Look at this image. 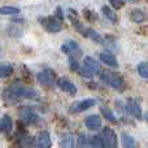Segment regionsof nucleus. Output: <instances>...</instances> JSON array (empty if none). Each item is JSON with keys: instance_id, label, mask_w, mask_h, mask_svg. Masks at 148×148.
<instances>
[{"instance_id": "2f4dec72", "label": "nucleus", "mask_w": 148, "mask_h": 148, "mask_svg": "<svg viewBox=\"0 0 148 148\" xmlns=\"http://www.w3.org/2000/svg\"><path fill=\"white\" fill-rule=\"evenodd\" d=\"M109 3H110V7H113L114 9H121L123 7V4H125L123 0H109Z\"/></svg>"}, {"instance_id": "2eb2a0df", "label": "nucleus", "mask_w": 148, "mask_h": 148, "mask_svg": "<svg viewBox=\"0 0 148 148\" xmlns=\"http://www.w3.org/2000/svg\"><path fill=\"white\" fill-rule=\"evenodd\" d=\"M121 142H122L123 148H138V142H136V139L127 133L121 134Z\"/></svg>"}, {"instance_id": "7c9ffc66", "label": "nucleus", "mask_w": 148, "mask_h": 148, "mask_svg": "<svg viewBox=\"0 0 148 148\" xmlns=\"http://www.w3.org/2000/svg\"><path fill=\"white\" fill-rule=\"evenodd\" d=\"M69 66H70V69L73 70V72H78V69H79V62H78V60L77 59H73V57H69Z\"/></svg>"}, {"instance_id": "9b49d317", "label": "nucleus", "mask_w": 148, "mask_h": 148, "mask_svg": "<svg viewBox=\"0 0 148 148\" xmlns=\"http://www.w3.org/2000/svg\"><path fill=\"white\" fill-rule=\"evenodd\" d=\"M84 125H86V127L88 129V130L95 131V130H99V129L101 127L103 121H101V118H100V116L91 114L84 120Z\"/></svg>"}, {"instance_id": "ddd939ff", "label": "nucleus", "mask_w": 148, "mask_h": 148, "mask_svg": "<svg viewBox=\"0 0 148 148\" xmlns=\"http://www.w3.org/2000/svg\"><path fill=\"white\" fill-rule=\"evenodd\" d=\"M68 18H69V21L72 22V25L74 26V29H75V30L78 31L79 34L84 35V31H86V27H84V26L81 23V21L78 20V16H77V12H75V10L69 9V14H68Z\"/></svg>"}, {"instance_id": "b1692460", "label": "nucleus", "mask_w": 148, "mask_h": 148, "mask_svg": "<svg viewBox=\"0 0 148 148\" xmlns=\"http://www.w3.org/2000/svg\"><path fill=\"white\" fill-rule=\"evenodd\" d=\"M101 114L104 116L105 120L110 121V122H113V123L117 122V118H116V116L113 114V110H110L109 108H101Z\"/></svg>"}, {"instance_id": "6e6552de", "label": "nucleus", "mask_w": 148, "mask_h": 148, "mask_svg": "<svg viewBox=\"0 0 148 148\" xmlns=\"http://www.w3.org/2000/svg\"><path fill=\"white\" fill-rule=\"evenodd\" d=\"M97 104L96 99H83L78 103H74V104L70 107V112L75 113V112H83V110H87L90 108L95 107Z\"/></svg>"}, {"instance_id": "cd10ccee", "label": "nucleus", "mask_w": 148, "mask_h": 148, "mask_svg": "<svg viewBox=\"0 0 148 148\" xmlns=\"http://www.w3.org/2000/svg\"><path fill=\"white\" fill-rule=\"evenodd\" d=\"M78 73H79V75H82V77H84V78H92L94 77V73L91 72V70L88 69L87 66H79V69H78Z\"/></svg>"}, {"instance_id": "f8f14e48", "label": "nucleus", "mask_w": 148, "mask_h": 148, "mask_svg": "<svg viewBox=\"0 0 148 148\" xmlns=\"http://www.w3.org/2000/svg\"><path fill=\"white\" fill-rule=\"evenodd\" d=\"M51 135L48 131H40L36 136V148H51Z\"/></svg>"}, {"instance_id": "c756f323", "label": "nucleus", "mask_w": 148, "mask_h": 148, "mask_svg": "<svg viewBox=\"0 0 148 148\" xmlns=\"http://www.w3.org/2000/svg\"><path fill=\"white\" fill-rule=\"evenodd\" d=\"M83 16L86 17V20L88 21V22H95V21L97 20V16L90 9H83Z\"/></svg>"}, {"instance_id": "9d476101", "label": "nucleus", "mask_w": 148, "mask_h": 148, "mask_svg": "<svg viewBox=\"0 0 148 148\" xmlns=\"http://www.w3.org/2000/svg\"><path fill=\"white\" fill-rule=\"evenodd\" d=\"M126 107H127V112L133 116L136 120H140L142 118V107L139 104L138 100L135 99H127V103H126Z\"/></svg>"}, {"instance_id": "a878e982", "label": "nucleus", "mask_w": 148, "mask_h": 148, "mask_svg": "<svg viewBox=\"0 0 148 148\" xmlns=\"http://www.w3.org/2000/svg\"><path fill=\"white\" fill-rule=\"evenodd\" d=\"M136 69H138V73H139V75H140L142 78H144V79L148 78V65H147L146 61H143V62H140V64H138Z\"/></svg>"}, {"instance_id": "aec40b11", "label": "nucleus", "mask_w": 148, "mask_h": 148, "mask_svg": "<svg viewBox=\"0 0 148 148\" xmlns=\"http://www.w3.org/2000/svg\"><path fill=\"white\" fill-rule=\"evenodd\" d=\"M101 12H103V14L107 17V20H109L112 23L118 22V17H117V14H116V12L112 9V8L108 7V5H104V7L101 8Z\"/></svg>"}, {"instance_id": "f3484780", "label": "nucleus", "mask_w": 148, "mask_h": 148, "mask_svg": "<svg viewBox=\"0 0 148 148\" xmlns=\"http://www.w3.org/2000/svg\"><path fill=\"white\" fill-rule=\"evenodd\" d=\"M13 129V121L12 118L9 117V116H1L0 117V133H9V131H12Z\"/></svg>"}, {"instance_id": "7ed1b4c3", "label": "nucleus", "mask_w": 148, "mask_h": 148, "mask_svg": "<svg viewBox=\"0 0 148 148\" xmlns=\"http://www.w3.org/2000/svg\"><path fill=\"white\" fill-rule=\"evenodd\" d=\"M36 81L39 82V84H42L43 87H53L56 84L57 81V74L55 73V70H52L51 68H46L42 72L36 74Z\"/></svg>"}, {"instance_id": "f03ea898", "label": "nucleus", "mask_w": 148, "mask_h": 148, "mask_svg": "<svg viewBox=\"0 0 148 148\" xmlns=\"http://www.w3.org/2000/svg\"><path fill=\"white\" fill-rule=\"evenodd\" d=\"M100 79L101 82H104L105 84H108L109 87H112L116 91H121L122 92L125 90L126 84L125 81H123V77L121 74L112 72V70H100Z\"/></svg>"}, {"instance_id": "423d86ee", "label": "nucleus", "mask_w": 148, "mask_h": 148, "mask_svg": "<svg viewBox=\"0 0 148 148\" xmlns=\"http://www.w3.org/2000/svg\"><path fill=\"white\" fill-rule=\"evenodd\" d=\"M18 117L22 121L23 123H27V125H33V123L36 122L38 117H36L35 112L33 110L31 107H27V105H23V107L18 108Z\"/></svg>"}, {"instance_id": "6ab92c4d", "label": "nucleus", "mask_w": 148, "mask_h": 148, "mask_svg": "<svg viewBox=\"0 0 148 148\" xmlns=\"http://www.w3.org/2000/svg\"><path fill=\"white\" fill-rule=\"evenodd\" d=\"M60 147L61 148H74L75 140H74V136L72 134H62L60 136Z\"/></svg>"}, {"instance_id": "f257e3e1", "label": "nucleus", "mask_w": 148, "mask_h": 148, "mask_svg": "<svg viewBox=\"0 0 148 148\" xmlns=\"http://www.w3.org/2000/svg\"><path fill=\"white\" fill-rule=\"evenodd\" d=\"M35 96V90L27 86H21V84L9 86L1 92V99L8 104H14L16 101H18V99H34Z\"/></svg>"}, {"instance_id": "4be33fe9", "label": "nucleus", "mask_w": 148, "mask_h": 148, "mask_svg": "<svg viewBox=\"0 0 148 148\" xmlns=\"http://www.w3.org/2000/svg\"><path fill=\"white\" fill-rule=\"evenodd\" d=\"M20 13V9L17 7H12V5H4V7H0V14L4 16H14Z\"/></svg>"}, {"instance_id": "a211bd4d", "label": "nucleus", "mask_w": 148, "mask_h": 148, "mask_svg": "<svg viewBox=\"0 0 148 148\" xmlns=\"http://www.w3.org/2000/svg\"><path fill=\"white\" fill-rule=\"evenodd\" d=\"M84 66H87L92 73H100L101 68H100V64L97 62V60H95L94 57L91 56H87L84 57Z\"/></svg>"}, {"instance_id": "1a4fd4ad", "label": "nucleus", "mask_w": 148, "mask_h": 148, "mask_svg": "<svg viewBox=\"0 0 148 148\" xmlns=\"http://www.w3.org/2000/svg\"><path fill=\"white\" fill-rule=\"evenodd\" d=\"M56 83H57V86L60 87V90H62L64 92H66V94H69L70 96H74V95H77V87H75V84L73 83L72 81H69L68 78H60V79H57L56 81Z\"/></svg>"}, {"instance_id": "dca6fc26", "label": "nucleus", "mask_w": 148, "mask_h": 148, "mask_svg": "<svg viewBox=\"0 0 148 148\" xmlns=\"http://www.w3.org/2000/svg\"><path fill=\"white\" fill-rule=\"evenodd\" d=\"M130 20L135 23H143L147 20V14L143 9L135 8V9H133L130 12Z\"/></svg>"}, {"instance_id": "39448f33", "label": "nucleus", "mask_w": 148, "mask_h": 148, "mask_svg": "<svg viewBox=\"0 0 148 148\" xmlns=\"http://www.w3.org/2000/svg\"><path fill=\"white\" fill-rule=\"evenodd\" d=\"M61 51L64 52V53L69 55V57H73V59H77V60L81 59L82 55H83V52H82L79 44L74 40H66L65 42L61 47Z\"/></svg>"}, {"instance_id": "20e7f679", "label": "nucleus", "mask_w": 148, "mask_h": 148, "mask_svg": "<svg viewBox=\"0 0 148 148\" xmlns=\"http://www.w3.org/2000/svg\"><path fill=\"white\" fill-rule=\"evenodd\" d=\"M40 25L44 27V30L49 31V33H59L62 30V22L57 20L53 16H48V17H42L39 20Z\"/></svg>"}, {"instance_id": "4468645a", "label": "nucleus", "mask_w": 148, "mask_h": 148, "mask_svg": "<svg viewBox=\"0 0 148 148\" xmlns=\"http://www.w3.org/2000/svg\"><path fill=\"white\" fill-rule=\"evenodd\" d=\"M99 59L101 60V62H104L105 65L110 68H117L118 66V62H117V59L114 57V55L110 53L109 51H104L99 55Z\"/></svg>"}, {"instance_id": "5701e85b", "label": "nucleus", "mask_w": 148, "mask_h": 148, "mask_svg": "<svg viewBox=\"0 0 148 148\" xmlns=\"http://www.w3.org/2000/svg\"><path fill=\"white\" fill-rule=\"evenodd\" d=\"M13 66L9 64H0V78H8L12 75L13 73Z\"/></svg>"}, {"instance_id": "c85d7f7f", "label": "nucleus", "mask_w": 148, "mask_h": 148, "mask_svg": "<svg viewBox=\"0 0 148 148\" xmlns=\"http://www.w3.org/2000/svg\"><path fill=\"white\" fill-rule=\"evenodd\" d=\"M77 148H90L88 140L84 135H79L77 139Z\"/></svg>"}, {"instance_id": "bb28decb", "label": "nucleus", "mask_w": 148, "mask_h": 148, "mask_svg": "<svg viewBox=\"0 0 148 148\" xmlns=\"http://www.w3.org/2000/svg\"><path fill=\"white\" fill-rule=\"evenodd\" d=\"M8 34L13 38H20L22 35V30L18 26H10V27H8Z\"/></svg>"}, {"instance_id": "0eeeda50", "label": "nucleus", "mask_w": 148, "mask_h": 148, "mask_svg": "<svg viewBox=\"0 0 148 148\" xmlns=\"http://www.w3.org/2000/svg\"><path fill=\"white\" fill-rule=\"evenodd\" d=\"M103 140H104V148H117L118 139L116 133L110 127H104L103 130Z\"/></svg>"}, {"instance_id": "412c9836", "label": "nucleus", "mask_w": 148, "mask_h": 148, "mask_svg": "<svg viewBox=\"0 0 148 148\" xmlns=\"http://www.w3.org/2000/svg\"><path fill=\"white\" fill-rule=\"evenodd\" d=\"M83 36H86V38H91L92 40L96 42V43H104V39L101 38V35L91 27H86V31H84Z\"/></svg>"}, {"instance_id": "393cba45", "label": "nucleus", "mask_w": 148, "mask_h": 148, "mask_svg": "<svg viewBox=\"0 0 148 148\" xmlns=\"http://www.w3.org/2000/svg\"><path fill=\"white\" fill-rule=\"evenodd\" d=\"M88 144L92 148H104V140H103L101 136H92L90 139Z\"/></svg>"}]
</instances>
